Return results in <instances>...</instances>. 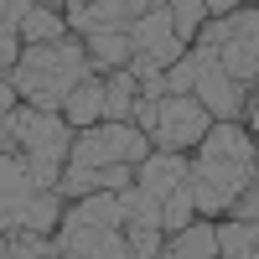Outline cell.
<instances>
[{"instance_id": "cell-1", "label": "cell", "mask_w": 259, "mask_h": 259, "mask_svg": "<svg viewBox=\"0 0 259 259\" xmlns=\"http://www.w3.org/2000/svg\"><path fill=\"white\" fill-rule=\"evenodd\" d=\"M259 182V145L244 124H212L192 156V202L202 218L233 212V202Z\"/></svg>"}, {"instance_id": "cell-2", "label": "cell", "mask_w": 259, "mask_h": 259, "mask_svg": "<svg viewBox=\"0 0 259 259\" xmlns=\"http://www.w3.org/2000/svg\"><path fill=\"white\" fill-rule=\"evenodd\" d=\"M89 78H99L94 62H89V47L68 36V41H47V47H26L21 62H16V73H11L6 83L31 104V109L57 114V109H68V99H73Z\"/></svg>"}, {"instance_id": "cell-3", "label": "cell", "mask_w": 259, "mask_h": 259, "mask_svg": "<svg viewBox=\"0 0 259 259\" xmlns=\"http://www.w3.org/2000/svg\"><path fill=\"white\" fill-rule=\"evenodd\" d=\"M130 212L119 202V192H94V197H78L62 212L57 239V259H135L124 239Z\"/></svg>"}, {"instance_id": "cell-4", "label": "cell", "mask_w": 259, "mask_h": 259, "mask_svg": "<svg viewBox=\"0 0 259 259\" xmlns=\"http://www.w3.org/2000/svg\"><path fill=\"white\" fill-rule=\"evenodd\" d=\"M0 135H6V156H11V150H16V156H26L31 177L47 187V192L62 187V171H68L73 140H78V130L62 119V114H47V109H31V104H21V109L6 114Z\"/></svg>"}, {"instance_id": "cell-5", "label": "cell", "mask_w": 259, "mask_h": 259, "mask_svg": "<svg viewBox=\"0 0 259 259\" xmlns=\"http://www.w3.org/2000/svg\"><path fill=\"white\" fill-rule=\"evenodd\" d=\"M62 212H68L62 192H47L31 177L26 156L11 150V156L0 161V218H6V233H16V228H26V233H57Z\"/></svg>"}, {"instance_id": "cell-6", "label": "cell", "mask_w": 259, "mask_h": 259, "mask_svg": "<svg viewBox=\"0 0 259 259\" xmlns=\"http://www.w3.org/2000/svg\"><path fill=\"white\" fill-rule=\"evenodd\" d=\"M166 89L171 94H192L218 124H239V114H249V89H239V83L223 73L218 52H207V47H192L177 68L166 73Z\"/></svg>"}, {"instance_id": "cell-7", "label": "cell", "mask_w": 259, "mask_h": 259, "mask_svg": "<svg viewBox=\"0 0 259 259\" xmlns=\"http://www.w3.org/2000/svg\"><path fill=\"white\" fill-rule=\"evenodd\" d=\"M150 135L135 124H94V130H78L73 140V156H68V171L62 177H94V171H109V166H140L150 161Z\"/></svg>"}, {"instance_id": "cell-8", "label": "cell", "mask_w": 259, "mask_h": 259, "mask_svg": "<svg viewBox=\"0 0 259 259\" xmlns=\"http://www.w3.org/2000/svg\"><path fill=\"white\" fill-rule=\"evenodd\" d=\"M212 130V114L202 109L192 94H171L161 99V119L150 130V145L156 150H171V156H187V150H197Z\"/></svg>"}, {"instance_id": "cell-9", "label": "cell", "mask_w": 259, "mask_h": 259, "mask_svg": "<svg viewBox=\"0 0 259 259\" xmlns=\"http://www.w3.org/2000/svg\"><path fill=\"white\" fill-rule=\"evenodd\" d=\"M62 11H68V26L78 36H94V31H135L150 0H73Z\"/></svg>"}, {"instance_id": "cell-10", "label": "cell", "mask_w": 259, "mask_h": 259, "mask_svg": "<svg viewBox=\"0 0 259 259\" xmlns=\"http://www.w3.org/2000/svg\"><path fill=\"white\" fill-rule=\"evenodd\" d=\"M83 47H89V62H94V73H124L130 62H135V41H130V31H94V36H83Z\"/></svg>"}, {"instance_id": "cell-11", "label": "cell", "mask_w": 259, "mask_h": 259, "mask_svg": "<svg viewBox=\"0 0 259 259\" xmlns=\"http://www.w3.org/2000/svg\"><path fill=\"white\" fill-rule=\"evenodd\" d=\"M68 11L62 6H36L31 0V11H26V21H21V41L26 47H47V41H68Z\"/></svg>"}, {"instance_id": "cell-12", "label": "cell", "mask_w": 259, "mask_h": 259, "mask_svg": "<svg viewBox=\"0 0 259 259\" xmlns=\"http://www.w3.org/2000/svg\"><path fill=\"white\" fill-rule=\"evenodd\" d=\"M156 259H218V223H192V228H182Z\"/></svg>"}, {"instance_id": "cell-13", "label": "cell", "mask_w": 259, "mask_h": 259, "mask_svg": "<svg viewBox=\"0 0 259 259\" xmlns=\"http://www.w3.org/2000/svg\"><path fill=\"white\" fill-rule=\"evenodd\" d=\"M104 104H109V94H104V78H89V83H83V89L68 99L62 119H68L73 130H94V124H104Z\"/></svg>"}, {"instance_id": "cell-14", "label": "cell", "mask_w": 259, "mask_h": 259, "mask_svg": "<svg viewBox=\"0 0 259 259\" xmlns=\"http://www.w3.org/2000/svg\"><path fill=\"white\" fill-rule=\"evenodd\" d=\"M104 94H109V104H104V119H109V124H130V119H135L140 83H135V73H130V68L104 78Z\"/></svg>"}, {"instance_id": "cell-15", "label": "cell", "mask_w": 259, "mask_h": 259, "mask_svg": "<svg viewBox=\"0 0 259 259\" xmlns=\"http://www.w3.org/2000/svg\"><path fill=\"white\" fill-rule=\"evenodd\" d=\"M254 249H259V223H244V218L218 223V259H244Z\"/></svg>"}, {"instance_id": "cell-16", "label": "cell", "mask_w": 259, "mask_h": 259, "mask_svg": "<svg viewBox=\"0 0 259 259\" xmlns=\"http://www.w3.org/2000/svg\"><path fill=\"white\" fill-rule=\"evenodd\" d=\"M6 259H57V239L16 228V233H6Z\"/></svg>"}, {"instance_id": "cell-17", "label": "cell", "mask_w": 259, "mask_h": 259, "mask_svg": "<svg viewBox=\"0 0 259 259\" xmlns=\"http://www.w3.org/2000/svg\"><path fill=\"white\" fill-rule=\"evenodd\" d=\"M207 21H212V16H207V0H171V26H177V36L187 41V47L202 36Z\"/></svg>"}, {"instance_id": "cell-18", "label": "cell", "mask_w": 259, "mask_h": 259, "mask_svg": "<svg viewBox=\"0 0 259 259\" xmlns=\"http://www.w3.org/2000/svg\"><path fill=\"white\" fill-rule=\"evenodd\" d=\"M249 124H254V135H259V83L249 89Z\"/></svg>"}, {"instance_id": "cell-19", "label": "cell", "mask_w": 259, "mask_h": 259, "mask_svg": "<svg viewBox=\"0 0 259 259\" xmlns=\"http://www.w3.org/2000/svg\"><path fill=\"white\" fill-rule=\"evenodd\" d=\"M244 259H259V249H254V254H244Z\"/></svg>"}]
</instances>
